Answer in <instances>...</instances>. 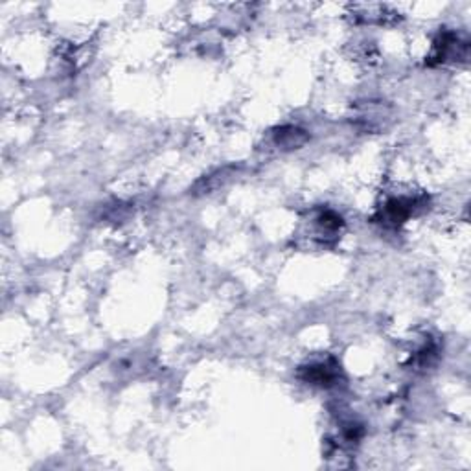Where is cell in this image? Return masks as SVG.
Here are the masks:
<instances>
[{"mask_svg": "<svg viewBox=\"0 0 471 471\" xmlns=\"http://www.w3.org/2000/svg\"><path fill=\"white\" fill-rule=\"evenodd\" d=\"M339 378V365L333 359L302 368V380L319 387H332Z\"/></svg>", "mask_w": 471, "mask_h": 471, "instance_id": "obj_1", "label": "cell"}, {"mask_svg": "<svg viewBox=\"0 0 471 471\" xmlns=\"http://www.w3.org/2000/svg\"><path fill=\"white\" fill-rule=\"evenodd\" d=\"M416 201L412 199H392L385 205L383 218L385 223H392V225H402L415 210Z\"/></svg>", "mask_w": 471, "mask_h": 471, "instance_id": "obj_2", "label": "cell"}, {"mask_svg": "<svg viewBox=\"0 0 471 471\" xmlns=\"http://www.w3.org/2000/svg\"><path fill=\"white\" fill-rule=\"evenodd\" d=\"M305 140H308V135L297 127H284L276 133V144L285 149H297L298 146L304 144Z\"/></svg>", "mask_w": 471, "mask_h": 471, "instance_id": "obj_3", "label": "cell"}]
</instances>
